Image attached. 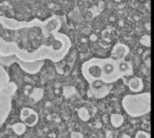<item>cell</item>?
Returning <instances> with one entry per match:
<instances>
[{"mask_svg": "<svg viewBox=\"0 0 154 138\" xmlns=\"http://www.w3.org/2000/svg\"><path fill=\"white\" fill-rule=\"evenodd\" d=\"M36 45L38 48L37 62H43L45 59H49L54 63L61 61L69 53L71 48V40L64 33L58 32L52 36V38L43 45H39V42L35 41V43H31L29 48L25 50H20L16 48L14 41H5L0 36V57H19L24 54H27L31 50V47H32V51L29 55L25 56L22 60L23 63H27L30 57L32 55L34 51L33 46Z\"/></svg>", "mask_w": 154, "mask_h": 138, "instance_id": "cell-1", "label": "cell"}, {"mask_svg": "<svg viewBox=\"0 0 154 138\" xmlns=\"http://www.w3.org/2000/svg\"><path fill=\"white\" fill-rule=\"evenodd\" d=\"M122 107L131 118L143 117L151 112L152 94L149 92L126 94L122 100Z\"/></svg>", "mask_w": 154, "mask_h": 138, "instance_id": "cell-2", "label": "cell"}, {"mask_svg": "<svg viewBox=\"0 0 154 138\" xmlns=\"http://www.w3.org/2000/svg\"><path fill=\"white\" fill-rule=\"evenodd\" d=\"M103 62L104 58L92 57L82 64L81 73L88 84L103 82Z\"/></svg>", "mask_w": 154, "mask_h": 138, "instance_id": "cell-3", "label": "cell"}, {"mask_svg": "<svg viewBox=\"0 0 154 138\" xmlns=\"http://www.w3.org/2000/svg\"><path fill=\"white\" fill-rule=\"evenodd\" d=\"M17 90V85L10 82L0 87V126L7 119L12 110V97Z\"/></svg>", "mask_w": 154, "mask_h": 138, "instance_id": "cell-4", "label": "cell"}, {"mask_svg": "<svg viewBox=\"0 0 154 138\" xmlns=\"http://www.w3.org/2000/svg\"><path fill=\"white\" fill-rule=\"evenodd\" d=\"M122 75L118 67V61L110 57L104 58L103 62V83L106 84H112L122 79Z\"/></svg>", "mask_w": 154, "mask_h": 138, "instance_id": "cell-5", "label": "cell"}, {"mask_svg": "<svg viewBox=\"0 0 154 138\" xmlns=\"http://www.w3.org/2000/svg\"><path fill=\"white\" fill-rule=\"evenodd\" d=\"M18 63L20 67L28 74H36L38 73L43 66V62H35V63H23L14 57H0V65L9 66L12 63Z\"/></svg>", "mask_w": 154, "mask_h": 138, "instance_id": "cell-6", "label": "cell"}, {"mask_svg": "<svg viewBox=\"0 0 154 138\" xmlns=\"http://www.w3.org/2000/svg\"><path fill=\"white\" fill-rule=\"evenodd\" d=\"M112 89V86L109 84H106L103 82H96L92 84H89V91L88 93H90L91 96H93L96 99H102L106 97L110 91Z\"/></svg>", "mask_w": 154, "mask_h": 138, "instance_id": "cell-7", "label": "cell"}, {"mask_svg": "<svg viewBox=\"0 0 154 138\" xmlns=\"http://www.w3.org/2000/svg\"><path fill=\"white\" fill-rule=\"evenodd\" d=\"M20 119L25 126L32 128L37 125L39 121V116L38 113L32 109L24 107L20 111Z\"/></svg>", "mask_w": 154, "mask_h": 138, "instance_id": "cell-8", "label": "cell"}, {"mask_svg": "<svg viewBox=\"0 0 154 138\" xmlns=\"http://www.w3.org/2000/svg\"><path fill=\"white\" fill-rule=\"evenodd\" d=\"M130 52V48L127 45L124 43H116L111 52V57L117 60H125V57L128 56Z\"/></svg>", "mask_w": 154, "mask_h": 138, "instance_id": "cell-9", "label": "cell"}, {"mask_svg": "<svg viewBox=\"0 0 154 138\" xmlns=\"http://www.w3.org/2000/svg\"><path fill=\"white\" fill-rule=\"evenodd\" d=\"M118 67H119V71L123 78L131 76L134 75V66L130 61H127V60L118 61Z\"/></svg>", "mask_w": 154, "mask_h": 138, "instance_id": "cell-10", "label": "cell"}, {"mask_svg": "<svg viewBox=\"0 0 154 138\" xmlns=\"http://www.w3.org/2000/svg\"><path fill=\"white\" fill-rule=\"evenodd\" d=\"M127 86L132 93H140L143 90V82L139 77H133L127 82Z\"/></svg>", "mask_w": 154, "mask_h": 138, "instance_id": "cell-11", "label": "cell"}, {"mask_svg": "<svg viewBox=\"0 0 154 138\" xmlns=\"http://www.w3.org/2000/svg\"><path fill=\"white\" fill-rule=\"evenodd\" d=\"M9 83H10L9 75L4 69L2 65H0V87H3V86L6 85Z\"/></svg>", "mask_w": 154, "mask_h": 138, "instance_id": "cell-12", "label": "cell"}, {"mask_svg": "<svg viewBox=\"0 0 154 138\" xmlns=\"http://www.w3.org/2000/svg\"><path fill=\"white\" fill-rule=\"evenodd\" d=\"M123 121H124V118L121 115L114 114L111 117V123L115 128H119L123 124Z\"/></svg>", "mask_w": 154, "mask_h": 138, "instance_id": "cell-13", "label": "cell"}, {"mask_svg": "<svg viewBox=\"0 0 154 138\" xmlns=\"http://www.w3.org/2000/svg\"><path fill=\"white\" fill-rule=\"evenodd\" d=\"M12 128L13 130L14 131V133L16 135H23L25 130H26V126L23 124V123H17V124H14L12 126Z\"/></svg>", "mask_w": 154, "mask_h": 138, "instance_id": "cell-14", "label": "cell"}, {"mask_svg": "<svg viewBox=\"0 0 154 138\" xmlns=\"http://www.w3.org/2000/svg\"><path fill=\"white\" fill-rule=\"evenodd\" d=\"M135 138H151V135L143 130H140L136 133Z\"/></svg>", "mask_w": 154, "mask_h": 138, "instance_id": "cell-15", "label": "cell"}]
</instances>
